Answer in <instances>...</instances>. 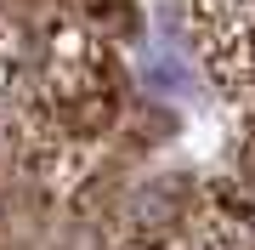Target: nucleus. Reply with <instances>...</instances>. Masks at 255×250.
Masks as SVG:
<instances>
[{"mask_svg":"<svg viewBox=\"0 0 255 250\" xmlns=\"http://www.w3.org/2000/svg\"><path fill=\"white\" fill-rule=\"evenodd\" d=\"M182 11L210 80L255 108V0H187Z\"/></svg>","mask_w":255,"mask_h":250,"instance_id":"obj_2","label":"nucleus"},{"mask_svg":"<svg viewBox=\"0 0 255 250\" xmlns=\"http://www.w3.org/2000/svg\"><path fill=\"white\" fill-rule=\"evenodd\" d=\"M204 182L187 171H159L142 188H130L119 199L114 222H108V245L114 250H182L199 216Z\"/></svg>","mask_w":255,"mask_h":250,"instance_id":"obj_1","label":"nucleus"},{"mask_svg":"<svg viewBox=\"0 0 255 250\" xmlns=\"http://www.w3.org/2000/svg\"><path fill=\"white\" fill-rule=\"evenodd\" d=\"M63 6L91 28L97 40H136V28H142L136 0H63Z\"/></svg>","mask_w":255,"mask_h":250,"instance_id":"obj_4","label":"nucleus"},{"mask_svg":"<svg viewBox=\"0 0 255 250\" xmlns=\"http://www.w3.org/2000/svg\"><path fill=\"white\" fill-rule=\"evenodd\" d=\"M238 171H244V182L255 188V108H250L244 131H238Z\"/></svg>","mask_w":255,"mask_h":250,"instance_id":"obj_5","label":"nucleus"},{"mask_svg":"<svg viewBox=\"0 0 255 250\" xmlns=\"http://www.w3.org/2000/svg\"><path fill=\"white\" fill-rule=\"evenodd\" d=\"M187 250H255V205L233 188H204Z\"/></svg>","mask_w":255,"mask_h":250,"instance_id":"obj_3","label":"nucleus"}]
</instances>
